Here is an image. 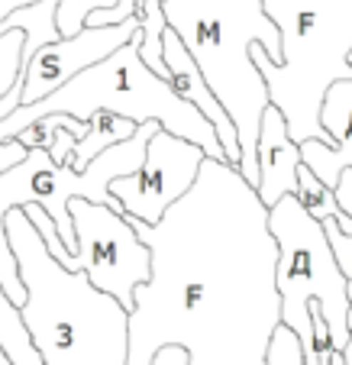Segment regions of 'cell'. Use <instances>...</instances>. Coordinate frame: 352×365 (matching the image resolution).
Segmentation results:
<instances>
[{
  "label": "cell",
  "mask_w": 352,
  "mask_h": 365,
  "mask_svg": "<svg viewBox=\"0 0 352 365\" xmlns=\"http://www.w3.org/2000/svg\"><path fill=\"white\" fill-rule=\"evenodd\" d=\"M294 197L301 200V207H304L314 220L323 223V220H330V217H333V220L339 223V230H343V233H352V217H346L343 210H339L333 191L311 172V168L304 165V162H301V168H297V191H294Z\"/></svg>",
  "instance_id": "15"
},
{
  "label": "cell",
  "mask_w": 352,
  "mask_h": 365,
  "mask_svg": "<svg viewBox=\"0 0 352 365\" xmlns=\"http://www.w3.org/2000/svg\"><path fill=\"white\" fill-rule=\"evenodd\" d=\"M320 126L333 136V145H323L320 139H304V143H297V149H301V162L326 187H333L339 172L352 168V78L333 81L326 88L323 101H320Z\"/></svg>",
  "instance_id": "9"
},
{
  "label": "cell",
  "mask_w": 352,
  "mask_h": 365,
  "mask_svg": "<svg viewBox=\"0 0 352 365\" xmlns=\"http://www.w3.org/2000/svg\"><path fill=\"white\" fill-rule=\"evenodd\" d=\"M207 159L194 143L155 126L145 143L143 165L110 181V194L120 200L123 217L155 223L168 207L194 185L200 162Z\"/></svg>",
  "instance_id": "7"
},
{
  "label": "cell",
  "mask_w": 352,
  "mask_h": 365,
  "mask_svg": "<svg viewBox=\"0 0 352 365\" xmlns=\"http://www.w3.org/2000/svg\"><path fill=\"white\" fill-rule=\"evenodd\" d=\"M262 10L281 36V62L252 46V62L294 143L333 136L320 126V101L333 81L352 78V0H262Z\"/></svg>",
  "instance_id": "4"
},
{
  "label": "cell",
  "mask_w": 352,
  "mask_h": 365,
  "mask_svg": "<svg viewBox=\"0 0 352 365\" xmlns=\"http://www.w3.org/2000/svg\"><path fill=\"white\" fill-rule=\"evenodd\" d=\"M323 233H326V242H330V249H333V259H336L339 272L346 275V282H352V233H343L333 217L323 220Z\"/></svg>",
  "instance_id": "19"
},
{
  "label": "cell",
  "mask_w": 352,
  "mask_h": 365,
  "mask_svg": "<svg viewBox=\"0 0 352 365\" xmlns=\"http://www.w3.org/2000/svg\"><path fill=\"white\" fill-rule=\"evenodd\" d=\"M256 194L265 207L278 204L284 194L297 191V168H301V149L288 136V123H284L278 107H265L262 123H259L256 139Z\"/></svg>",
  "instance_id": "11"
},
{
  "label": "cell",
  "mask_w": 352,
  "mask_h": 365,
  "mask_svg": "<svg viewBox=\"0 0 352 365\" xmlns=\"http://www.w3.org/2000/svg\"><path fill=\"white\" fill-rule=\"evenodd\" d=\"M333 197H336V204H339V210H343L346 217H352V168H343L339 172V178L333 181Z\"/></svg>",
  "instance_id": "20"
},
{
  "label": "cell",
  "mask_w": 352,
  "mask_h": 365,
  "mask_svg": "<svg viewBox=\"0 0 352 365\" xmlns=\"http://www.w3.org/2000/svg\"><path fill=\"white\" fill-rule=\"evenodd\" d=\"M113 0H58L56 7V26H58V36H75L84 29V20H88L90 10L97 7H110Z\"/></svg>",
  "instance_id": "16"
},
{
  "label": "cell",
  "mask_w": 352,
  "mask_h": 365,
  "mask_svg": "<svg viewBox=\"0 0 352 365\" xmlns=\"http://www.w3.org/2000/svg\"><path fill=\"white\" fill-rule=\"evenodd\" d=\"M162 56H165L168 84L175 88V94H178L181 101L191 103L194 110H197L200 117L214 126L217 139H220L223 155H227V162L236 168V165H239V143H236L233 123H229L227 110L220 107V101H217L214 91L207 88V81H204V75H200V68L194 65V58L187 56V48L181 46V39L175 36L172 26H168L165 36H162Z\"/></svg>",
  "instance_id": "10"
},
{
  "label": "cell",
  "mask_w": 352,
  "mask_h": 365,
  "mask_svg": "<svg viewBox=\"0 0 352 365\" xmlns=\"http://www.w3.org/2000/svg\"><path fill=\"white\" fill-rule=\"evenodd\" d=\"M26 4H36V0H0V20H4L7 14H14V10L26 7Z\"/></svg>",
  "instance_id": "24"
},
{
  "label": "cell",
  "mask_w": 352,
  "mask_h": 365,
  "mask_svg": "<svg viewBox=\"0 0 352 365\" xmlns=\"http://www.w3.org/2000/svg\"><path fill=\"white\" fill-rule=\"evenodd\" d=\"M133 16L139 23V42H136L139 58L159 78L168 81V65H165V56H162V36L168 29V20L162 14V0H139V7Z\"/></svg>",
  "instance_id": "13"
},
{
  "label": "cell",
  "mask_w": 352,
  "mask_h": 365,
  "mask_svg": "<svg viewBox=\"0 0 352 365\" xmlns=\"http://www.w3.org/2000/svg\"><path fill=\"white\" fill-rule=\"evenodd\" d=\"M23 68V33L10 29L0 36V94H7L10 84L20 78Z\"/></svg>",
  "instance_id": "17"
},
{
  "label": "cell",
  "mask_w": 352,
  "mask_h": 365,
  "mask_svg": "<svg viewBox=\"0 0 352 365\" xmlns=\"http://www.w3.org/2000/svg\"><path fill=\"white\" fill-rule=\"evenodd\" d=\"M97 110L130 117L133 123L155 120L162 130L194 143L207 159L227 162L214 126L200 117L187 101H181L165 78H159L139 58L133 42H123L120 48H113L110 56L100 58V62L81 68L75 78H68L52 94L39 97L33 103L14 107L7 117L0 120V143L16 136L20 130H26L33 120L46 117V113H68V117L88 123L90 113Z\"/></svg>",
  "instance_id": "5"
},
{
  "label": "cell",
  "mask_w": 352,
  "mask_h": 365,
  "mask_svg": "<svg viewBox=\"0 0 352 365\" xmlns=\"http://www.w3.org/2000/svg\"><path fill=\"white\" fill-rule=\"evenodd\" d=\"M265 365H304V352H301V343H297V336H294V333H291L284 324H278L275 333H271Z\"/></svg>",
  "instance_id": "18"
},
{
  "label": "cell",
  "mask_w": 352,
  "mask_h": 365,
  "mask_svg": "<svg viewBox=\"0 0 352 365\" xmlns=\"http://www.w3.org/2000/svg\"><path fill=\"white\" fill-rule=\"evenodd\" d=\"M133 29H136V16L117 23V26H84L75 36L39 46L29 56V62L20 68V103H33L39 97L52 94L56 88H62L81 68L100 62L113 48L130 42Z\"/></svg>",
  "instance_id": "8"
},
{
  "label": "cell",
  "mask_w": 352,
  "mask_h": 365,
  "mask_svg": "<svg viewBox=\"0 0 352 365\" xmlns=\"http://www.w3.org/2000/svg\"><path fill=\"white\" fill-rule=\"evenodd\" d=\"M162 14L227 110L239 143L236 172L256 187V139L269 91L252 62V46L281 62L278 26L262 10V0H162Z\"/></svg>",
  "instance_id": "3"
},
{
  "label": "cell",
  "mask_w": 352,
  "mask_h": 365,
  "mask_svg": "<svg viewBox=\"0 0 352 365\" xmlns=\"http://www.w3.org/2000/svg\"><path fill=\"white\" fill-rule=\"evenodd\" d=\"M149 365H191V359H187L185 346L168 343V346H162V349H155V356L149 359Z\"/></svg>",
  "instance_id": "23"
},
{
  "label": "cell",
  "mask_w": 352,
  "mask_h": 365,
  "mask_svg": "<svg viewBox=\"0 0 352 365\" xmlns=\"http://www.w3.org/2000/svg\"><path fill=\"white\" fill-rule=\"evenodd\" d=\"M0 352L10 359V365H42L26 327H23L20 307L0 288Z\"/></svg>",
  "instance_id": "14"
},
{
  "label": "cell",
  "mask_w": 352,
  "mask_h": 365,
  "mask_svg": "<svg viewBox=\"0 0 352 365\" xmlns=\"http://www.w3.org/2000/svg\"><path fill=\"white\" fill-rule=\"evenodd\" d=\"M26 301L20 317L42 365H126L130 310L48 255L23 207L4 217Z\"/></svg>",
  "instance_id": "2"
},
{
  "label": "cell",
  "mask_w": 352,
  "mask_h": 365,
  "mask_svg": "<svg viewBox=\"0 0 352 365\" xmlns=\"http://www.w3.org/2000/svg\"><path fill=\"white\" fill-rule=\"evenodd\" d=\"M139 123H133L130 117H120V113H110V110H97L90 113L88 120V133H84L81 139H75V145H71V155L65 165H71L75 172H84L88 168V162L94 159V155H100L104 149H110L113 143H123L126 136H133L136 133Z\"/></svg>",
  "instance_id": "12"
},
{
  "label": "cell",
  "mask_w": 352,
  "mask_h": 365,
  "mask_svg": "<svg viewBox=\"0 0 352 365\" xmlns=\"http://www.w3.org/2000/svg\"><path fill=\"white\" fill-rule=\"evenodd\" d=\"M68 217L75 227L71 272H84L97 291L117 297L126 310H133V294L143 282H149L152 272L149 246L136 236L130 220L107 204L71 197Z\"/></svg>",
  "instance_id": "6"
},
{
  "label": "cell",
  "mask_w": 352,
  "mask_h": 365,
  "mask_svg": "<svg viewBox=\"0 0 352 365\" xmlns=\"http://www.w3.org/2000/svg\"><path fill=\"white\" fill-rule=\"evenodd\" d=\"M152 272L133 294L126 365L178 343L191 365H265L281 297L269 207L229 162L204 159L194 185L155 223L126 217Z\"/></svg>",
  "instance_id": "1"
},
{
  "label": "cell",
  "mask_w": 352,
  "mask_h": 365,
  "mask_svg": "<svg viewBox=\"0 0 352 365\" xmlns=\"http://www.w3.org/2000/svg\"><path fill=\"white\" fill-rule=\"evenodd\" d=\"M75 133L68 130V126H62V130L56 133V139H52V145H48V159L56 162V165H65L71 155V145H75Z\"/></svg>",
  "instance_id": "21"
},
{
  "label": "cell",
  "mask_w": 352,
  "mask_h": 365,
  "mask_svg": "<svg viewBox=\"0 0 352 365\" xmlns=\"http://www.w3.org/2000/svg\"><path fill=\"white\" fill-rule=\"evenodd\" d=\"M26 152L29 149L16 136L4 139V143H0V172H7V168H14L16 162H23V159H26Z\"/></svg>",
  "instance_id": "22"
}]
</instances>
